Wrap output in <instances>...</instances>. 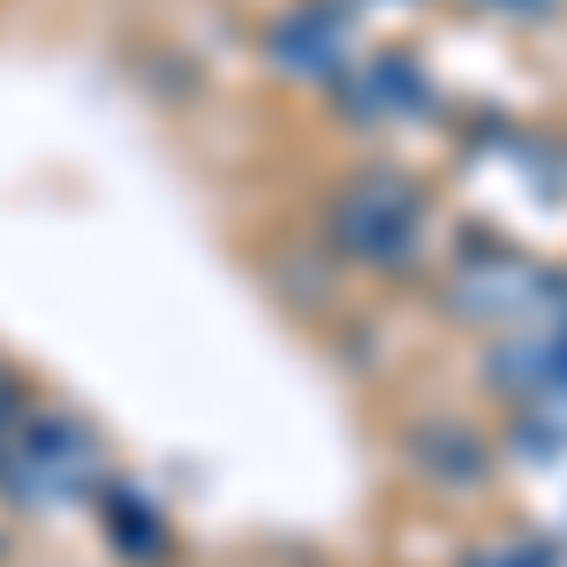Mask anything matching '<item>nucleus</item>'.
I'll return each instance as SVG.
<instances>
[{"label": "nucleus", "instance_id": "2", "mask_svg": "<svg viewBox=\"0 0 567 567\" xmlns=\"http://www.w3.org/2000/svg\"><path fill=\"white\" fill-rule=\"evenodd\" d=\"M106 477H114L106 470V439L91 432L84 416H69V409H39L31 401V416L0 446V492L16 507H91Z\"/></svg>", "mask_w": 567, "mask_h": 567}, {"label": "nucleus", "instance_id": "3", "mask_svg": "<svg viewBox=\"0 0 567 567\" xmlns=\"http://www.w3.org/2000/svg\"><path fill=\"white\" fill-rule=\"evenodd\" d=\"M446 310L470 326H553L567 318V272L523 258L515 243H470L446 272Z\"/></svg>", "mask_w": 567, "mask_h": 567}, {"label": "nucleus", "instance_id": "7", "mask_svg": "<svg viewBox=\"0 0 567 567\" xmlns=\"http://www.w3.org/2000/svg\"><path fill=\"white\" fill-rule=\"evenodd\" d=\"M462 567H567L545 537H492V545H477Z\"/></svg>", "mask_w": 567, "mask_h": 567}, {"label": "nucleus", "instance_id": "1", "mask_svg": "<svg viewBox=\"0 0 567 567\" xmlns=\"http://www.w3.org/2000/svg\"><path fill=\"white\" fill-rule=\"evenodd\" d=\"M326 243L363 272H409L432 243V189L401 167H363L333 189Z\"/></svg>", "mask_w": 567, "mask_h": 567}, {"label": "nucleus", "instance_id": "6", "mask_svg": "<svg viewBox=\"0 0 567 567\" xmlns=\"http://www.w3.org/2000/svg\"><path fill=\"white\" fill-rule=\"evenodd\" d=\"M91 507H99V523L114 529V553H122V560H167V515H159L136 484L106 477Z\"/></svg>", "mask_w": 567, "mask_h": 567}, {"label": "nucleus", "instance_id": "9", "mask_svg": "<svg viewBox=\"0 0 567 567\" xmlns=\"http://www.w3.org/2000/svg\"><path fill=\"white\" fill-rule=\"evenodd\" d=\"M492 16H515V23H545V16H560V0H477Z\"/></svg>", "mask_w": 567, "mask_h": 567}, {"label": "nucleus", "instance_id": "4", "mask_svg": "<svg viewBox=\"0 0 567 567\" xmlns=\"http://www.w3.org/2000/svg\"><path fill=\"white\" fill-rule=\"evenodd\" d=\"M265 61L272 76L296 84H341L349 76V8L341 0H296L265 23Z\"/></svg>", "mask_w": 567, "mask_h": 567}, {"label": "nucleus", "instance_id": "8", "mask_svg": "<svg viewBox=\"0 0 567 567\" xmlns=\"http://www.w3.org/2000/svg\"><path fill=\"white\" fill-rule=\"evenodd\" d=\"M23 416H31V386H23V379L0 363V446L16 439V424H23Z\"/></svg>", "mask_w": 567, "mask_h": 567}, {"label": "nucleus", "instance_id": "5", "mask_svg": "<svg viewBox=\"0 0 567 567\" xmlns=\"http://www.w3.org/2000/svg\"><path fill=\"white\" fill-rule=\"evenodd\" d=\"M333 91H341V106L355 114V130H401V122L432 114V99H439L416 53H371V61H349V76H341Z\"/></svg>", "mask_w": 567, "mask_h": 567}]
</instances>
